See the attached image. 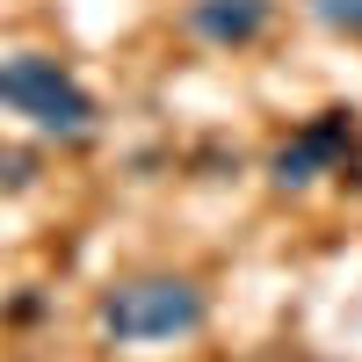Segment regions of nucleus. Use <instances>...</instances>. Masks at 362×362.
<instances>
[{"label":"nucleus","mask_w":362,"mask_h":362,"mask_svg":"<svg viewBox=\"0 0 362 362\" xmlns=\"http://www.w3.org/2000/svg\"><path fill=\"white\" fill-rule=\"evenodd\" d=\"M95 326L116 348H160L210 326V297L189 276H124L95 297Z\"/></svg>","instance_id":"1"},{"label":"nucleus","mask_w":362,"mask_h":362,"mask_svg":"<svg viewBox=\"0 0 362 362\" xmlns=\"http://www.w3.org/2000/svg\"><path fill=\"white\" fill-rule=\"evenodd\" d=\"M0 109L22 116V124H37L44 138H66V145L95 138V124H102V109L80 87V73L58 66L51 51H8L0 58Z\"/></svg>","instance_id":"2"},{"label":"nucleus","mask_w":362,"mask_h":362,"mask_svg":"<svg viewBox=\"0 0 362 362\" xmlns=\"http://www.w3.org/2000/svg\"><path fill=\"white\" fill-rule=\"evenodd\" d=\"M355 153H362V116L348 102H334V109H319L305 131H290L276 153H268V181H276V189H312L319 174L348 181Z\"/></svg>","instance_id":"3"},{"label":"nucleus","mask_w":362,"mask_h":362,"mask_svg":"<svg viewBox=\"0 0 362 362\" xmlns=\"http://www.w3.org/2000/svg\"><path fill=\"white\" fill-rule=\"evenodd\" d=\"M268 22H276V0H189V29L218 51L254 44Z\"/></svg>","instance_id":"4"},{"label":"nucleus","mask_w":362,"mask_h":362,"mask_svg":"<svg viewBox=\"0 0 362 362\" xmlns=\"http://www.w3.org/2000/svg\"><path fill=\"white\" fill-rule=\"evenodd\" d=\"M305 15L334 37H362V0H305Z\"/></svg>","instance_id":"5"}]
</instances>
